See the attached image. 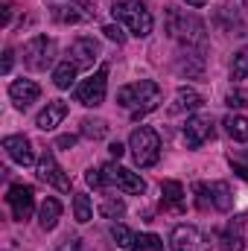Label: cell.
<instances>
[{
  "mask_svg": "<svg viewBox=\"0 0 248 251\" xmlns=\"http://www.w3.org/2000/svg\"><path fill=\"white\" fill-rule=\"evenodd\" d=\"M161 100H164V91H161V85L152 82V79L131 82V85H123V88L117 91V105L125 108L134 120H140V117H146L149 111H155V108L161 105Z\"/></svg>",
  "mask_w": 248,
  "mask_h": 251,
  "instance_id": "obj_1",
  "label": "cell"
},
{
  "mask_svg": "<svg viewBox=\"0 0 248 251\" xmlns=\"http://www.w3.org/2000/svg\"><path fill=\"white\" fill-rule=\"evenodd\" d=\"M170 35L175 41L184 44V50H196V53H204L207 50V32H204V24L196 18V15H187L173 9L170 12Z\"/></svg>",
  "mask_w": 248,
  "mask_h": 251,
  "instance_id": "obj_2",
  "label": "cell"
},
{
  "mask_svg": "<svg viewBox=\"0 0 248 251\" xmlns=\"http://www.w3.org/2000/svg\"><path fill=\"white\" fill-rule=\"evenodd\" d=\"M111 15L117 18V24H123L134 38H149V35H152L155 18H152V12H149L140 0H123V3H114Z\"/></svg>",
  "mask_w": 248,
  "mask_h": 251,
  "instance_id": "obj_3",
  "label": "cell"
},
{
  "mask_svg": "<svg viewBox=\"0 0 248 251\" xmlns=\"http://www.w3.org/2000/svg\"><path fill=\"white\" fill-rule=\"evenodd\" d=\"M128 149H131V158H134V164L140 170H149V167H155L161 161V137L149 126H140V128L131 131Z\"/></svg>",
  "mask_w": 248,
  "mask_h": 251,
  "instance_id": "obj_4",
  "label": "cell"
},
{
  "mask_svg": "<svg viewBox=\"0 0 248 251\" xmlns=\"http://www.w3.org/2000/svg\"><path fill=\"white\" fill-rule=\"evenodd\" d=\"M99 176H102V184H105V187H117V190H123V193H131V196H143V193H146V181H143L137 173L120 167V164H105V167H99Z\"/></svg>",
  "mask_w": 248,
  "mask_h": 251,
  "instance_id": "obj_5",
  "label": "cell"
},
{
  "mask_svg": "<svg viewBox=\"0 0 248 251\" xmlns=\"http://www.w3.org/2000/svg\"><path fill=\"white\" fill-rule=\"evenodd\" d=\"M193 190L198 193V204L201 207H216L219 213H228L231 207H234V190L228 181H210V184H204V181H198V184H193Z\"/></svg>",
  "mask_w": 248,
  "mask_h": 251,
  "instance_id": "obj_6",
  "label": "cell"
},
{
  "mask_svg": "<svg viewBox=\"0 0 248 251\" xmlns=\"http://www.w3.org/2000/svg\"><path fill=\"white\" fill-rule=\"evenodd\" d=\"M53 62H56V41L53 38L35 35V38L26 41V47H24V64L29 70H47V67H53Z\"/></svg>",
  "mask_w": 248,
  "mask_h": 251,
  "instance_id": "obj_7",
  "label": "cell"
},
{
  "mask_svg": "<svg viewBox=\"0 0 248 251\" xmlns=\"http://www.w3.org/2000/svg\"><path fill=\"white\" fill-rule=\"evenodd\" d=\"M105 94H108V67H99L94 76H88L79 88H76V102L88 105V108H97L105 102Z\"/></svg>",
  "mask_w": 248,
  "mask_h": 251,
  "instance_id": "obj_8",
  "label": "cell"
},
{
  "mask_svg": "<svg viewBox=\"0 0 248 251\" xmlns=\"http://www.w3.org/2000/svg\"><path fill=\"white\" fill-rule=\"evenodd\" d=\"M170 249L173 251H210V240L196 225H175L173 234H170Z\"/></svg>",
  "mask_w": 248,
  "mask_h": 251,
  "instance_id": "obj_9",
  "label": "cell"
},
{
  "mask_svg": "<svg viewBox=\"0 0 248 251\" xmlns=\"http://www.w3.org/2000/svg\"><path fill=\"white\" fill-rule=\"evenodd\" d=\"M6 201L12 207V219L15 222H26L35 210V190L29 184H12L6 193Z\"/></svg>",
  "mask_w": 248,
  "mask_h": 251,
  "instance_id": "obj_10",
  "label": "cell"
},
{
  "mask_svg": "<svg viewBox=\"0 0 248 251\" xmlns=\"http://www.w3.org/2000/svg\"><path fill=\"white\" fill-rule=\"evenodd\" d=\"M38 178L44 184H50V187L62 190V193H70V178H67V173H64L62 167H59L53 149H44L41 152V158H38Z\"/></svg>",
  "mask_w": 248,
  "mask_h": 251,
  "instance_id": "obj_11",
  "label": "cell"
},
{
  "mask_svg": "<svg viewBox=\"0 0 248 251\" xmlns=\"http://www.w3.org/2000/svg\"><path fill=\"white\" fill-rule=\"evenodd\" d=\"M216 137V128H213V120L207 114H193L184 123V143L187 149H198L201 143L213 140Z\"/></svg>",
  "mask_w": 248,
  "mask_h": 251,
  "instance_id": "obj_12",
  "label": "cell"
},
{
  "mask_svg": "<svg viewBox=\"0 0 248 251\" xmlns=\"http://www.w3.org/2000/svg\"><path fill=\"white\" fill-rule=\"evenodd\" d=\"M99 56H102L99 41H94V38H76V41L70 44V59H67V62H73L79 70H88V67L97 64Z\"/></svg>",
  "mask_w": 248,
  "mask_h": 251,
  "instance_id": "obj_13",
  "label": "cell"
},
{
  "mask_svg": "<svg viewBox=\"0 0 248 251\" xmlns=\"http://www.w3.org/2000/svg\"><path fill=\"white\" fill-rule=\"evenodd\" d=\"M3 149H6V155H9L15 164H21V167H32V164H35L32 143H29V137H24V134H9V137H3Z\"/></svg>",
  "mask_w": 248,
  "mask_h": 251,
  "instance_id": "obj_14",
  "label": "cell"
},
{
  "mask_svg": "<svg viewBox=\"0 0 248 251\" xmlns=\"http://www.w3.org/2000/svg\"><path fill=\"white\" fill-rule=\"evenodd\" d=\"M246 249V219H231L219 234V251H243Z\"/></svg>",
  "mask_w": 248,
  "mask_h": 251,
  "instance_id": "obj_15",
  "label": "cell"
},
{
  "mask_svg": "<svg viewBox=\"0 0 248 251\" xmlns=\"http://www.w3.org/2000/svg\"><path fill=\"white\" fill-rule=\"evenodd\" d=\"M9 97H12V102H15L18 108H29V105L41 97V88H38L32 79H18V82L9 85Z\"/></svg>",
  "mask_w": 248,
  "mask_h": 251,
  "instance_id": "obj_16",
  "label": "cell"
},
{
  "mask_svg": "<svg viewBox=\"0 0 248 251\" xmlns=\"http://www.w3.org/2000/svg\"><path fill=\"white\" fill-rule=\"evenodd\" d=\"M64 117H67V102H64V100H53V102H47V108L35 117V126H38L41 131H53Z\"/></svg>",
  "mask_w": 248,
  "mask_h": 251,
  "instance_id": "obj_17",
  "label": "cell"
},
{
  "mask_svg": "<svg viewBox=\"0 0 248 251\" xmlns=\"http://www.w3.org/2000/svg\"><path fill=\"white\" fill-rule=\"evenodd\" d=\"M204 105V100L193 91V88H178L175 91V102H173V108H170V114H181V111H196V108H201Z\"/></svg>",
  "mask_w": 248,
  "mask_h": 251,
  "instance_id": "obj_18",
  "label": "cell"
},
{
  "mask_svg": "<svg viewBox=\"0 0 248 251\" xmlns=\"http://www.w3.org/2000/svg\"><path fill=\"white\" fill-rule=\"evenodd\" d=\"M161 193H164V207H170V210H175V213H181L187 207L184 187H181L178 181H164V184H161Z\"/></svg>",
  "mask_w": 248,
  "mask_h": 251,
  "instance_id": "obj_19",
  "label": "cell"
},
{
  "mask_svg": "<svg viewBox=\"0 0 248 251\" xmlns=\"http://www.w3.org/2000/svg\"><path fill=\"white\" fill-rule=\"evenodd\" d=\"M59 219H62V201H59V199H44L41 213H38L41 228H44V231H53V228L59 225Z\"/></svg>",
  "mask_w": 248,
  "mask_h": 251,
  "instance_id": "obj_20",
  "label": "cell"
},
{
  "mask_svg": "<svg viewBox=\"0 0 248 251\" xmlns=\"http://www.w3.org/2000/svg\"><path fill=\"white\" fill-rule=\"evenodd\" d=\"M94 12H79V9H73V6H50V18L56 21V24H82V21H88Z\"/></svg>",
  "mask_w": 248,
  "mask_h": 251,
  "instance_id": "obj_21",
  "label": "cell"
},
{
  "mask_svg": "<svg viewBox=\"0 0 248 251\" xmlns=\"http://www.w3.org/2000/svg\"><path fill=\"white\" fill-rule=\"evenodd\" d=\"M204 56L201 53H196V50H181L178 53V73H193V76H201V70H204V62H201Z\"/></svg>",
  "mask_w": 248,
  "mask_h": 251,
  "instance_id": "obj_22",
  "label": "cell"
},
{
  "mask_svg": "<svg viewBox=\"0 0 248 251\" xmlns=\"http://www.w3.org/2000/svg\"><path fill=\"white\" fill-rule=\"evenodd\" d=\"M222 126H225V131H228L234 140L248 143V117H243V114H228V117L222 120Z\"/></svg>",
  "mask_w": 248,
  "mask_h": 251,
  "instance_id": "obj_23",
  "label": "cell"
},
{
  "mask_svg": "<svg viewBox=\"0 0 248 251\" xmlns=\"http://www.w3.org/2000/svg\"><path fill=\"white\" fill-rule=\"evenodd\" d=\"M76 70H79V67H76L73 62H62L56 70H53V85H56L59 91H67V88L76 82Z\"/></svg>",
  "mask_w": 248,
  "mask_h": 251,
  "instance_id": "obj_24",
  "label": "cell"
},
{
  "mask_svg": "<svg viewBox=\"0 0 248 251\" xmlns=\"http://www.w3.org/2000/svg\"><path fill=\"white\" fill-rule=\"evenodd\" d=\"M73 216H76L79 225H85V222L94 219V207H91V199L85 193H76L73 196Z\"/></svg>",
  "mask_w": 248,
  "mask_h": 251,
  "instance_id": "obj_25",
  "label": "cell"
},
{
  "mask_svg": "<svg viewBox=\"0 0 248 251\" xmlns=\"http://www.w3.org/2000/svg\"><path fill=\"white\" fill-rule=\"evenodd\" d=\"M108 134V123L105 120H94V117H85L82 120V137L88 140H102Z\"/></svg>",
  "mask_w": 248,
  "mask_h": 251,
  "instance_id": "obj_26",
  "label": "cell"
},
{
  "mask_svg": "<svg viewBox=\"0 0 248 251\" xmlns=\"http://www.w3.org/2000/svg\"><path fill=\"white\" fill-rule=\"evenodd\" d=\"M128 251H164V243L158 234H140Z\"/></svg>",
  "mask_w": 248,
  "mask_h": 251,
  "instance_id": "obj_27",
  "label": "cell"
},
{
  "mask_svg": "<svg viewBox=\"0 0 248 251\" xmlns=\"http://www.w3.org/2000/svg\"><path fill=\"white\" fill-rule=\"evenodd\" d=\"M111 237H114V243L120 246V249H131L134 246V240H137V234L131 231V228H125V225H111Z\"/></svg>",
  "mask_w": 248,
  "mask_h": 251,
  "instance_id": "obj_28",
  "label": "cell"
},
{
  "mask_svg": "<svg viewBox=\"0 0 248 251\" xmlns=\"http://www.w3.org/2000/svg\"><path fill=\"white\" fill-rule=\"evenodd\" d=\"M246 76H248V47H243V50L234 56V62H231V79L240 82V79H246Z\"/></svg>",
  "mask_w": 248,
  "mask_h": 251,
  "instance_id": "obj_29",
  "label": "cell"
},
{
  "mask_svg": "<svg viewBox=\"0 0 248 251\" xmlns=\"http://www.w3.org/2000/svg\"><path fill=\"white\" fill-rule=\"evenodd\" d=\"M99 213H102L105 219H120L125 213V201L123 199H105V201L99 204Z\"/></svg>",
  "mask_w": 248,
  "mask_h": 251,
  "instance_id": "obj_30",
  "label": "cell"
},
{
  "mask_svg": "<svg viewBox=\"0 0 248 251\" xmlns=\"http://www.w3.org/2000/svg\"><path fill=\"white\" fill-rule=\"evenodd\" d=\"M225 105H228V108H234V111H240V108H246V105H248V97L243 94V91H231V94L225 97Z\"/></svg>",
  "mask_w": 248,
  "mask_h": 251,
  "instance_id": "obj_31",
  "label": "cell"
},
{
  "mask_svg": "<svg viewBox=\"0 0 248 251\" xmlns=\"http://www.w3.org/2000/svg\"><path fill=\"white\" fill-rule=\"evenodd\" d=\"M102 32H105V38H111V41H117V44H123V41H125L120 24H117V26H114V24H108V26H102Z\"/></svg>",
  "mask_w": 248,
  "mask_h": 251,
  "instance_id": "obj_32",
  "label": "cell"
},
{
  "mask_svg": "<svg viewBox=\"0 0 248 251\" xmlns=\"http://www.w3.org/2000/svg\"><path fill=\"white\" fill-rule=\"evenodd\" d=\"M59 251H88L85 246V240H79V237H70V240H64V246Z\"/></svg>",
  "mask_w": 248,
  "mask_h": 251,
  "instance_id": "obj_33",
  "label": "cell"
},
{
  "mask_svg": "<svg viewBox=\"0 0 248 251\" xmlns=\"http://www.w3.org/2000/svg\"><path fill=\"white\" fill-rule=\"evenodd\" d=\"M85 181H88L91 187H97V190H105V184H102V176H99V170H88V173H85Z\"/></svg>",
  "mask_w": 248,
  "mask_h": 251,
  "instance_id": "obj_34",
  "label": "cell"
},
{
  "mask_svg": "<svg viewBox=\"0 0 248 251\" xmlns=\"http://www.w3.org/2000/svg\"><path fill=\"white\" fill-rule=\"evenodd\" d=\"M56 146H62V149H70V146H76V134H62V137L56 140Z\"/></svg>",
  "mask_w": 248,
  "mask_h": 251,
  "instance_id": "obj_35",
  "label": "cell"
},
{
  "mask_svg": "<svg viewBox=\"0 0 248 251\" xmlns=\"http://www.w3.org/2000/svg\"><path fill=\"white\" fill-rule=\"evenodd\" d=\"M108 152H111V158H117V161H120V158H123V152H125V146L117 140V143H111V146H108Z\"/></svg>",
  "mask_w": 248,
  "mask_h": 251,
  "instance_id": "obj_36",
  "label": "cell"
},
{
  "mask_svg": "<svg viewBox=\"0 0 248 251\" xmlns=\"http://www.w3.org/2000/svg\"><path fill=\"white\" fill-rule=\"evenodd\" d=\"M12 62H15V53H12V50H6V53H3V67H0V70H3V73H9V70H12Z\"/></svg>",
  "mask_w": 248,
  "mask_h": 251,
  "instance_id": "obj_37",
  "label": "cell"
},
{
  "mask_svg": "<svg viewBox=\"0 0 248 251\" xmlns=\"http://www.w3.org/2000/svg\"><path fill=\"white\" fill-rule=\"evenodd\" d=\"M231 167H234V173H237L240 178H246V181H248V167H240V164H237L234 158H231Z\"/></svg>",
  "mask_w": 248,
  "mask_h": 251,
  "instance_id": "obj_38",
  "label": "cell"
},
{
  "mask_svg": "<svg viewBox=\"0 0 248 251\" xmlns=\"http://www.w3.org/2000/svg\"><path fill=\"white\" fill-rule=\"evenodd\" d=\"M187 6H207V0H184Z\"/></svg>",
  "mask_w": 248,
  "mask_h": 251,
  "instance_id": "obj_39",
  "label": "cell"
},
{
  "mask_svg": "<svg viewBox=\"0 0 248 251\" xmlns=\"http://www.w3.org/2000/svg\"><path fill=\"white\" fill-rule=\"evenodd\" d=\"M76 3H82V6H85V0H76Z\"/></svg>",
  "mask_w": 248,
  "mask_h": 251,
  "instance_id": "obj_40",
  "label": "cell"
},
{
  "mask_svg": "<svg viewBox=\"0 0 248 251\" xmlns=\"http://www.w3.org/2000/svg\"><path fill=\"white\" fill-rule=\"evenodd\" d=\"M243 3H248V0H243Z\"/></svg>",
  "mask_w": 248,
  "mask_h": 251,
  "instance_id": "obj_41",
  "label": "cell"
}]
</instances>
